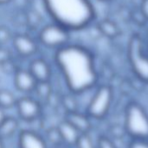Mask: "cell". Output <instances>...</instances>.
<instances>
[{
	"label": "cell",
	"mask_w": 148,
	"mask_h": 148,
	"mask_svg": "<svg viewBox=\"0 0 148 148\" xmlns=\"http://www.w3.org/2000/svg\"><path fill=\"white\" fill-rule=\"evenodd\" d=\"M55 61L71 93L80 94L96 85L99 78L95 57L86 47L68 44L56 50Z\"/></svg>",
	"instance_id": "cell-1"
},
{
	"label": "cell",
	"mask_w": 148,
	"mask_h": 148,
	"mask_svg": "<svg viewBox=\"0 0 148 148\" xmlns=\"http://www.w3.org/2000/svg\"><path fill=\"white\" fill-rule=\"evenodd\" d=\"M52 18L71 31L88 27L95 18V10L91 0H42Z\"/></svg>",
	"instance_id": "cell-2"
},
{
	"label": "cell",
	"mask_w": 148,
	"mask_h": 148,
	"mask_svg": "<svg viewBox=\"0 0 148 148\" xmlns=\"http://www.w3.org/2000/svg\"><path fill=\"white\" fill-rule=\"evenodd\" d=\"M125 131L132 140H148V113L137 102H130L126 107Z\"/></svg>",
	"instance_id": "cell-3"
},
{
	"label": "cell",
	"mask_w": 148,
	"mask_h": 148,
	"mask_svg": "<svg viewBox=\"0 0 148 148\" xmlns=\"http://www.w3.org/2000/svg\"><path fill=\"white\" fill-rule=\"evenodd\" d=\"M127 58L134 75L140 80L148 83V54L139 35H134L128 42Z\"/></svg>",
	"instance_id": "cell-4"
},
{
	"label": "cell",
	"mask_w": 148,
	"mask_h": 148,
	"mask_svg": "<svg viewBox=\"0 0 148 148\" xmlns=\"http://www.w3.org/2000/svg\"><path fill=\"white\" fill-rule=\"evenodd\" d=\"M114 100V90L109 85H99L88 106L87 114L89 118L101 120L105 118L110 111Z\"/></svg>",
	"instance_id": "cell-5"
},
{
	"label": "cell",
	"mask_w": 148,
	"mask_h": 148,
	"mask_svg": "<svg viewBox=\"0 0 148 148\" xmlns=\"http://www.w3.org/2000/svg\"><path fill=\"white\" fill-rule=\"evenodd\" d=\"M40 43L50 49H59L69 44L70 31L56 22L43 26L38 34Z\"/></svg>",
	"instance_id": "cell-6"
},
{
	"label": "cell",
	"mask_w": 148,
	"mask_h": 148,
	"mask_svg": "<svg viewBox=\"0 0 148 148\" xmlns=\"http://www.w3.org/2000/svg\"><path fill=\"white\" fill-rule=\"evenodd\" d=\"M16 107L19 117L25 121L36 120L42 112L40 103L29 97H23L16 100Z\"/></svg>",
	"instance_id": "cell-7"
},
{
	"label": "cell",
	"mask_w": 148,
	"mask_h": 148,
	"mask_svg": "<svg viewBox=\"0 0 148 148\" xmlns=\"http://www.w3.org/2000/svg\"><path fill=\"white\" fill-rule=\"evenodd\" d=\"M12 45L21 57H30L36 52L37 45L35 40L25 34H17L12 38Z\"/></svg>",
	"instance_id": "cell-8"
},
{
	"label": "cell",
	"mask_w": 148,
	"mask_h": 148,
	"mask_svg": "<svg viewBox=\"0 0 148 148\" xmlns=\"http://www.w3.org/2000/svg\"><path fill=\"white\" fill-rule=\"evenodd\" d=\"M13 75L14 85L19 92L24 93L34 92L37 81L29 70L18 68Z\"/></svg>",
	"instance_id": "cell-9"
},
{
	"label": "cell",
	"mask_w": 148,
	"mask_h": 148,
	"mask_svg": "<svg viewBox=\"0 0 148 148\" xmlns=\"http://www.w3.org/2000/svg\"><path fill=\"white\" fill-rule=\"evenodd\" d=\"M29 71L37 82L49 81L51 78V68L47 61L42 58H36L29 64Z\"/></svg>",
	"instance_id": "cell-10"
},
{
	"label": "cell",
	"mask_w": 148,
	"mask_h": 148,
	"mask_svg": "<svg viewBox=\"0 0 148 148\" xmlns=\"http://www.w3.org/2000/svg\"><path fill=\"white\" fill-rule=\"evenodd\" d=\"M19 148H48L45 140L36 133L30 130H23L18 137Z\"/></svg>",
	"instance_id": "cell-11"
},
{
	"label": "cell",
	"mask_w": 148,
	"mask_h": 148,
	"mask_svg": "<svg viewBox=\"0 0 148 148\" xmlns=\"http://www.w3.org/2000/svg\"><path fill=\"white\" fill-rule=\"evenodd\" d=\"M65 120L75 126L81 133H88L91 129V122L89 116L83 114L78 111L66 113Z\"/></svg>",
	"instance_id": "cell-12"
},
{
	"label": "cell",
	"mask_w": 148,
	"mask_h": 148,
	"mask_svg": "<svg viewBox=\"0 0 148 148\" xmlns=\"http://www.w3.org/2000/svg\"><path fill=\"white\" fill-rule=\"evenodd\" d=\"M57 127L60 132L62 142L68 146H75L82 133L66 120L62 121Z\"/></svg>",
	"instance_id": "cell-13"
},
{
	"label": "cell",
	"mask_w": 148,
	"mask_h": 148,
	"mask_svg": "<svg viewBox=\"0 0 148 148\" xmlns=\"http://www.w3.org/2000/svg\"><path fill=\"white\" fill-rule=\"evenodd\" d=\"M97 29L101 35L110 39L116 38L121 33V30L118 24L114 21L108 18L101 20L97 24Z\"/></svg>",
	"instance_id": "cell-14"
},
{
	"label": "cell",
	"mask_w": 148,
	"mask_h": 148,
	"mask_svg": "<svg viewBox=\"0 0 148 148\" xmlns=\"http://www.w3.org/2000/svg\"><path fill=\"white\" fill-rule=\"evenodd\" d=\"M19 123L13 117H6L3 122L0 125V139L6 140L11 138L17 131Z\"/></svg>",
	"instance_id": "cell-15"
},
{
	"label": "cell",
	"mask_w": 148,
	"mask_h": 148,
	"mask_svg": "<svg viewBox=\"0 0 148 148\" xmlns=\"http://www.w3.org/2000/svg\"><path fill=\"white\" fill-rule=\"evenodd\" d=\"M16 99L15 95L9 90L1 89L0 90V107L5 109H10L16 106Z\"/></svg>",
	"instance_id": "cell-16"
},
{
	"label": "cell",
	"mask_w": 148,
	"mask_h": 148,
	"mask_svg": "<svg viewBox=\"0 0 148 148\" xmlns=\"http://www.w3.org/2000/svg\"><path fill=\"white\" fill-rule=\"evenodd\" d=\"M34 92L42 99H49L52 95V86L50 81L45 82H37Z\"/></svg>",
	"instance_id": "cell-17"
},
{
	"label": "cell",
	"mask_w": 148,
	"mask_h": 148,
	"mask_svg": "<svg viewBox=\"0 0 148 148\" xmlns=\"http://www.w3.org/2000/svg\"><path fill=\"white\" fill-rule=\"evenodd\" d=\"M72 94H65L61 98V103L66 110V113L78 111L77 100Z\"/></svg>",
	"instance_id": "cell-18"
},
{
	"label": "cell",
	"mask_w": 148,
	"mask_h": 148,
	"mask_svg": "<svg viewBox=\"0 0 148 148\" xmlns=\"http://www.w3.org/2000/svg\"><path fill=\"white\" fill-rule=\"evenodd\" d=\"M47 138H48L49 141L51 144L55 145L56 147H60L63 143L57 126L51 127L47 131Z\"/></svg>",
	"instance_id": "cell-19"
},
{
	"label": "cell",
	"mask_w": 148,
	"mask_h": 148,
	"mask_svg": "<svg viewBox=\"0 0 148 148\" xmlns=\"http://www.w3.org/2000/svg\"><path fill=\"white\" fill-rule=\"evenodd\" d=\"M76 148H97L88 133H82L75 144Z\"/></svg>",
	"instance_id": "cell-20"
},
{
	"label": "cell",
	"mask_w": 148,
	"mask_h": 148,
	"mask_svg": "<svg viewBox=\"0 0 148 148\" xmlns=\"http://www.w3.org/2000/svg\"><path fill=\"white\" fill-rule=\"evenodd\" d=\"M12 38L10 29L4 25H0V45L6 44Z\"/></svg>",
	"instance_id": "cell-21"
},
{
	"label": "cell",
	"mask_w": 148,
	"mask_h": 148,
	"mask_svg": "<svg viewBox=\"0 0 148 148\" xmlns=\"http://www.w3.org/2000/svg\"><path fill=\"white\" fill-rule=\"evenodd\" d=\"M0 66L3 70V72H4L5 73H12L14 74L15 72L18 69L16 67L15 65V63H13L11 58L7 59L6 61L3 62L2 64H0Z\"/></svg>",
	"instance_id": "cell-22"
},
{
	"label": "cell",
	"mask_w": 148,
	"mask_h": 148,
	"mask_svg": "<svg viewBox=\"0 0 148 148\" xmlns=\"http://www.w3.org/2000/svg\"><path fill=\"white\" fill-rule=\"evenodd\" d=\"M97 148H117L116 146L114 144V142L108 137L106 136H101L98 139L97 144H96Z\"/></svg>",
	"instance_id": "cell-23"
},
{
	"label": "cell",
	"mask_w": 148,
	"mask_h": 148,
	"mask_svg": "<svg viewBox=\"0 0 148 148\" xmlns=\"http://www.w3.org/2000/svg\"><path fill=\"white\" fill-rule=\"evenodd\" d=\"M128 148H148V140H133Z\"/></svg>",
	"instance_id": "cell-24"
},
{
	"label": "cell",
	"mask_w": 148,
	"mask_h": 148,
	"mask_svg": "<svg viewBox=\"0 0 148 148\" xmlns=\"http://www.w3.org/2000/svg\"><path fill=\"white\" fill-rule=\"evenodd\" d=\"M10 58H11V57H10V51H9L7 49L2 47V46L0 45V64H2L3 62L6 61L7 59Z\"/></svg>",
	"instance_id": "cell-25"
},
{
	"label": "cell",
	"mask_w": 148,
	"mask_h": 148,
	"mask_svg": "<svg viewBox=\"0 0 148 148\" xmlns=\"http://www.w3.org/2000/svg\"><path fill=\"white\" fill-rule=\"evenodd\" d=\"M143 17L148 20V0H141L140 3V10Z\"/></svg>",
	"instance_id": "cell-26"
},
{
	"label": "cell",
	"mask_w": 148,
	"mask_h": 148,
	"mask_svg": "<svg viewBox=\"0 0 148 148\" xmlns=\"http://www.w3.org/2000/svg\"><path fill=\"white\" fill-rule=\"evenodd\" d=\"M7 115L5 114V112H4V109L0 107V125L3 122V120L6 119Z\"/></svg>",
	"instance_id": "cell-27"
},
{
	"label": "cell",
	"mask_w": 148,
	"mask_h": 148,
	"mask_svg": "<svg viewBox=\"0 0 148 148\" xmlns=\"http://www.w3.org/2000/svg\"><path fill=\"white\" fill-rule=\"evenodd\" d=\"M10 1H11V0H0V5H1V4H5V3L10 2Z\"/></svg>",
	"instance_id": "cell-28"
},
{
	"label": "cell",
	"mask_w": 148,
	"mask_h": 148,
	"mask_svg": "<svg viewBox=\"0 0 148 148\" xmlns=\"http://www.w3.org/2000/svg\"><path fill=\"white\" fill-rule=\"evenodd\" d=\"M0 148H3V141L2 140L0 139Z\"/></svg>",
	"instance_id": "cell-29"
},
{
	"label": "cell",
	"mask_w": 148,
	"mask_h": 148,
	"mask_svg": "<svg viewBox=\"0 0 148 148\" xmlns=\"http://www.w3.org/2000/svg\"><path fill=\"white\" fill-rule=\"evenodd\" d=\"M56 148H62V147L60 146V147H56Z\"/></svg>",
	"instance_id": "cell-30"
},
{
	"label": "cell",
	"mask_w": 148,
	"mask_h": 148,
	"mask_svg": "<svg viewBox=\"0 0 148 148\" xmlns=\"http://www.w3.org/2000/svg\"><path fill=\"white\" fill-rule=\"evenodd\" d=\"M100 1H108V0H100Z\"/></svg>",
	"instance_id": "cell-31"
}]
</instances>
